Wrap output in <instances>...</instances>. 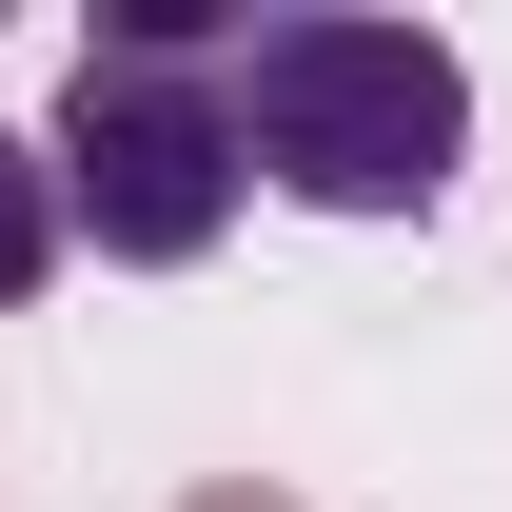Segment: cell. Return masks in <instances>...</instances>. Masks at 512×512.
I'll return each instance as SVG.
<instances>
[{
    "label": "cell",
    "instance_id": "6da1fadb",
    "mask_svg": "<svg viewBox=\"0 0 512 512\" xmlns=\"http://www.w3.org/2000/svg\"><path fill=\"white\" fill-rule=\"evenodd\" d=\"M237 40L256 0H99L60 60V197L119 276H197L256 197V138H237Z\"/></svg>",
    "mask_w": 512,
    "mask_h": 512
},
{
    "label": "cell",
    "instance_id": "7a4b0ae2",
    "mask_svg": "<svg viewBox=\"0 0 512 512\" xmlns=\"http://www.w3.org/2000/svg\"><path fill=\"white\" fill-rule=\"evenodd\" d=\"M237 138L296 217H434L473 158V60L434 20H355V0H276L237 40Z\"/></svg>",
    "mask_w": 512,
    "mask_h": 512
},
{
    "label": "cell",
    "instance_id": "3957f363",
    "mask_svg": "<svg viewBox=\"0 0 512 512\" xmlns=\"http://www.w3.org/2000/svg\"><path fill=\"white\" fill-rule=\"evenodd\" d=\"M60 256H79V197H60V138H0V316H20V296H40Z\"/></svg>",
    "mask_w": 512,
    "mask_h": 512
},
{
    "label": "cell",
    "instance_id": "277c9868",
    "mask_svg": "<svg viewBox=\"0 0 512 512\" xmlns=\"http://www.w3.org/2000/svg\"><path fill=\"white\" fill-rule=\"evenodd\" d=\"M178 512H316V493H276V473H197Z\"/></svg>",
    "mask_w": 512,
    "mask_h": 512
}]
</instances>
